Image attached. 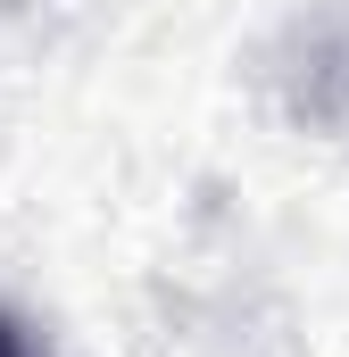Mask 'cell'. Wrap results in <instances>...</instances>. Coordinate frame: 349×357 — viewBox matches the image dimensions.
I'll use <instances>...</instances> for the list:
<instances>
[{
    "label": "cell",
    "instance_id": "6da1fadb",
    "mask_svg": "<svg viewBox=\"0 0 349 357\" xmlns=\"http://www.w3.org/2000/svg\"><path fill=\"white\" fill-rule=\"evenodd\" d=\"M0 357H25V341H17V324L0 316Z\"/></svg>",
    "mask_w": 349,
    "mask_h": 357
}]
</instances>
